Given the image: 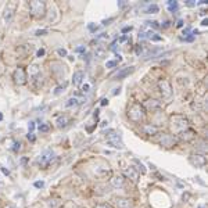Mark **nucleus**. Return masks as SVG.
<instances>
[{
    "label": "nucleus",
    "instance_id": "obj_1",
    "mask_svg": "<svg viewBox=\"0 0 208 208\" xmlns=\"http://www.w3.org/2000/svg\"><path fill=\"white\" fill-rule=\"evenodd\" d=\"M171 128L173 132L180 133L189 128V121L183 115H173L171 117Z\"/></svg>",
    "mask_w": 208,
    "mask_h": 208
},
{
    "label": "nucleus",
    "instance_id": "obj_2",
    "mask_svg": "<svg viewBox=\"0 0 208 208\" xmlns=\"http://www.w3.org/2000/svg\"><path fill=\"white\" fill-rule=\"evenodd\" d=\"M128 118L133 122H140L144 119V110L140 104H133L128 110Z\"/></svg>",
    "mask_w": 208,
    "mask_h": 208
},
{
    "label": "nucleus",
    "instance_id": "obj_3",
    "mask_svg": "<svg viewBox=\"0 0 208 208\" xmlns=\"http://www.w3.org/2000/svg\"><path fill=\"white\" fill-rule=\"evenodd\" d=\"M54 160H56L54 151H53V150H44V151H42V153L38 156L36 162H38L42 168H46V167H49V165L52 164Z\"/></svg>",
    "mask_w": 208,
    "mask_h": 208
},
{
    "label": "nucleus",
    "instance_id": "obj_4",
    "mask_svg": "<svg viewBox=\"0 0 208 208\" xmlns=\"http://www.w3.org/2000/svg\"><path fill=\"white\" fill-rule=\"evenodd\" d=\"M29 11L33 17L36 18H43L44 14H46V4L43 2H31L29 3Z\"/></svg>",
    "mask_w": 208,
    "mask_h": 208
},
{
    "label": "nucleus",
    "instance_id": "obj_5",
    "mask_svg": "<svg viewBox=\"0 0 208 208\" xmlns=\"http://www.w3.org/2000/svg\"><path fill=\"white\" fill-rule=\"evenodd\" d=\"M107 143L114 148H119V150L124 148V143L121 140V136H118L115 132H111V135L107 136Z\"/></svg>",
    "mask_w": 208,
    "mask_h": 208
},
{
    "label": "nucleus",
    "instance_id": "obj_6",
    "mask_svg": "<svg viewBox=\"0 0 208 208\" xmlns=\"http://www.w3.org/2000/svg\"><path fill=\"white\" fill-rule=\"evenodd\" d=\"M158 87H160V92H161L162 97L168 98L172 96V86H171V83L167 79H161V81L158 82Z\"/></svg>",
    "mask_w": 208,
    "mask_h": 208
},
{
    "label": "nucleus",
    "instance_id": "obj_7",
    "mask_svg": "<svg viewBox=\"0 0 208 208\" xmlns=\"http://www.w3.org/2000/svg\"><path fill=\"white\" fill-rule=\"evenodd\" d=\"M13 78H14V82L17 85H25L26 83V72H25V69L21 68V67H18V68L14 71Z\"/></svg>",
    "mask_w": 208,
    "mask_h": 208
},
{
    "label": "nucleus",
    "instance_id": "obj_8",
    "mask_svg": "<svg viewBox=\"0 0 208 208\" xmlns=\"http://www.w3.org/2000/svg\"><path fill=\"white\" fill-rule=\"evenodd\" d=\"M142 107H144L147 111H156V110H160V108L162 107V103L158 100H156V98H148V100H146L144 103H143Z\"/></svg>",
    "mask_w": 208,
    "mask_h": 208
},
{
    "label": "nucleus",
    "instance_id": "obj_9",
    "mask_svg": "<svg viewBox=\"0 0 208 208\" xmlns=\"http://www.w3.org/2000/svg\"><path fill=\"white\" fill-rule=\"evenodd\" d=\"M190 162L193 165H196V167L202 168L205 164H207V160H205V157L201 156V154H193V156L190 157Z\"/></svg>",
    "mask_w": 208,
    "mask_h": 208
},
{
    "label": "nucleus",
    "instance_id": "obj_10",
    "mask_svg": "<svg viewBox=\"0 0 208 208\" xmlns=\"http://www.w3.org/2000/svg\"><path fill=\"white\" fill-rule=\"evenodd\" d=\"M14 10H15V4L11 3L4 9V13H3V18L6 22H11L13 21V17H14Z\"/></svg>",
    "mask_w": 208,
    "mask_h": 208
},
{
    "label": "nucleus",
    "instance_id": "obj_11",
    "mask_svg": "<svg viewBox=\"0 0 208 208\" xmlns=\"http://www.w3.org/2000/svg\"><path fill=\"white\" fill-rule=\"evenodd\" d=\"M135 71V67H125V68H122L121 71H118V72L115 74V76L114 78L115 79H124V78H126V76H129L130 74Z\"/></svg>",
    "mask_w": 208,
    "mask_h": 208
},
{
    "label": "nucleus",
    "instance_id": "obj_12",
    "mask_svg": "<svg viewBox=\"0 0 208 208\" xmlns=\"http://www.w3.org/2000/svg\"><path fill=\"white\" fill-rule=\"evenodd\" d=\"M117 207L118 208H133V202L130 198H125V197H118L115 198Z\"/></svg>",
    "mask_w": 208,
    "mask_h": 208
},
{
    "label": "nucleus",
    "instance_id": "obj_13",
    "mask_svg": "<svg viewBox=\"0 0 208 208\" xmlns=\"http://www.w3.org/2000/svg\"><path fill=\"white\" fill-rule=\"evenodd\" d=\"M160 143H161L162 146H165V147H172V146L176 144V139L171 135H162Z\"/></svg>",
    "mask_w": 208,
    "mask_h": 208
},
{
    "label": "nucleus",
    "instance_id": "obj_14",
    "mask_svg": "<svg viewBox=\"0 0 208 208\" xmlns=\"http://www.w3.org/2000/svg\"><path fill=\"white\" fill-rule=\"evenodd\" d=\"M178 136H179L180 140H186V142H189V140H191V139L196 136V132H194L193 129H190V128H187L186 130H183V132L178 133Z\"/></svg>",
    "mask_w": 208,
    "mask_h": 208
},
{
    "label": "nucleus",
    "instance_id": "obj_15",
    "mask_svg": "<svg viewBox=\"0 0 208 208\" xmlns=\"http://www.w3.org/2000/svg\"><path fill=\"white\" fill-rule=\"evenodd\" d=\"M85 79V74L83 71H76L75 74H74L72 76V83L75 85V86H79V85L82 83V81Z\"/></svg>",
    "mask_w": 208,
    "mask_h": 208
},
{
    "label": "nucleus",
    "instance_id": "obj_16",
    "mask_svg": "<svg viewBox=\"0 0 208 208\" xmlns=\"http://www.w3.org/2000/svg\"><path fill=\"white\" fill-rule=\"evenodd\" d=\"M125 183V179L121 176V175H118V176H114L113 179H111V186L113 187H122Z\"/></svg>",
    "mask_w": 208,
    "mask_h": 208
},
{
    "label": "nucleus",
    "instance_id": "obj_17",
    "mask_svg": "<svg viewBox=\"0 0 208 208\" xmlns=\"http://www.w3.org/2000/svg\"><path fill=\"white\" fill-rule=\"evenodd\" d=\"M143 130H144V133L148 136H154L158 133V128L153 126V125H144V126H143Z\"/></svg>",
    "mask_w": 208,
    "mask_h": 208
},
{
    "label": "nucleus",
    "instance_id": "obj_18",
    "mask_svg": "<svg viewBox=\"0 0 208 208\" xmlns=\"http://www.w3.org/2000/svg\"><path fill=\"white\" fill-rule=\"evenodd\" d=\"M125 173H126L128 176H129V179H132L133 182H137L139 173L136 172V169H135V168H132V167H130V168H128V169H126V172H125Z\"/></svg>",
    "mask_w": 208,
    "mask_h": 208
},
{
    "label": "nucleus",
    "instance_id": "obj_19",
    "mask_svg": "<svg viewBox=\"0 0 208 208\" xmlns=\"http://www.w3.org/2000/svg\"><path fill=\"white\" fill-rule=\"evenodd\" d=\"M158 10H160V7L157 4H148L147 7H144L146 14H156V13H158Z\"/></svg>",
    "mask_w": 208,
    "mask_h": 208
},
{
    "label": "nucleus",
    "instance_id": "obj_20",
    "mask_svg": "<svg viewBox=\"0 0 208 208\" xmlns=\"http://www.w3.org/2000/svg\"><path fill=\"white\" fill-rule=\"evenodd\" d=\"M28 72H29V76H35L40 72V68H39L38 65H31L28 69Z\"/></svg>",
    "mask_w": 208,
    "mask_h": 208
},
{
    "label": "nucleus",
    "instance_id": "obj_21",
    "mask_svg": "<svg viewBox=\"0 0 208 208\" xmlns=\"http://www.w3.org/2000/svg\"><path fill=\"white\" fill-rule=\"evenodd\" d=\"M79 103H81V101H79L78 98L72 97V98H69V100L65 103V107H76V106H78Z\"/></svg>",
    "mask_w": 208,
    "mask_h": 208
},
{
    "label": "nucleus",
    "instance_id": "obj_22",
    "mask_svg": "<svg viewBox=\"0 0 208 208\" xmlns=\"http://www.w3.org/2000/svg\"><path fill=\"white\" fill-rule=\"evenodd\" d=\"M67 122H68V118H67V117H60V118L57 119V125H58V128L65 126Z\"/></svg>",
    "mask_w": 208,
    "mask_h": 208
},
{
    "label": "nucleus",
    "instance_id": "obj_23",
    "mask_svg": "<svg viewBox=\"0 0 208 208\" xmlns=\"http://www.w3.org/2000/svg\"><path fill=\"white\" fill-rule=\"evenodd\" d=\"M61 205V201L60 200H50L49 201V208H58Z\"/></svg>",
    "mask_w": 208,
    "mask_h": 208
},
{
    "label": "nucleus",
    "instance_id": "obj_24",
    "mask_svg": "<svg viewBox=\"0 0 208 208\" xmlns=\"http://www.w3.org/2000/svg\"><path fill=\"white\" fill-rule=\"evenodd\" d=\"M168 9H169V11H176L178 10V3L176 2H168Z\"/></svg>",
    "mask_w": 208,
    "mask_h": 208
},
{
    "label": "nucleus",
    "instance_id": "obj_25",
    "mask_svg": "<svg viewBox=\"0 0 208 208\" xmlns=\"http://www.w3.org/2000/svg\"><path fill=\"white\" fill-rule=\"evenodd\" d=\"M117 61L115 60H111V61H107V64H106V67H107V68H114V67H117Z\"/></svg>",
    "mask_w": 208,
    "mask_h": 208
},
{
    "label": "nucleus",
    "instance_id": "obj_26",
    "mask_svg": "<svg viewBox=\"0 0 208 208\" xmlns=\"http://www.w3.org/2000/svg\"><path fill=\"white\" fill-rule=\"evenodd\" d=\"M146 24H148L150 26H153L154 29H158L160 28V25H158V22H157V21H147Z\"/></svg>",
    "mask_w": 208,
    "mask_h": 208
},
{
    "label": "nucleus",
    "instance_id": "obj_27",
    "mask_svg": "<svg viewBox=\"0 0 208 208\" xmlns=\"http://www.w3.org/2000/svg\"><path fill=\"white\" fill-rule=\"evenodd\" d=\"M39 130H40V132H47V130H49V125L40 124V125H39Z\"/></svg>",
    "mask_w": 208,
    "mask_h": 208
},
{
    "label": "nucleus",
    "instance_id": "obj_28",
    "mask_svg": "<svg viewBox=\"0 0 208 208\" xmlns=\"http://www.w3.org/2000/svg\"><path fill=\"white\" fill-rule=\"evenodd\" d=\"M35 35H38V36H42V35H47V29H38V31L35 32Z\"/></svg>",
    "mask_w": 208,
    "mask_h": 208
},
{
    "label": "nucleus",
    "instance_id": "obj_29",
    "mask_svg": "<svg viewBox=\"0 0 208 208\" xmlns=\"http://www.w3.org/2000/svg\"><path fill=\"white\" fill-rule=\"evenodd\" d=\"M183 35H186V36H189V35L191 36V35H193V33H191V28H190V26H187V28L183 29ZM193 36H194V35H193Z\"/></svg>",
    "mask_w": 208,
    "mask_h": 208
},
{
    "label": "nucleus",
    "instance_id": "obj_30",
    "mask_svg": "<svg viewBox=\"0 0 208 208\" xmlns=\"http://www.w3.org/2000/svg\"><path fill=\"white\" fill-rule=\"evenodd\" d=\"M44 54H46V50L44 49H39L38 52H36V56H38V57H43Z\"/></svg>",
    "mask_w": 208,
    "mask_h": 208
},
{
    "label": "nucleus",
    "instance_id": "obj_31",
    "mask_svg": "<svg viewBox=\"0 0 208 208\" xmlns=\"http://www.w3.org/2000/svg\"><path fill=\"white\" fill-rule=\"evenodd\" d=\"M57 53H58V56H61V57H65L67 56V50L65 49H58Z\"/></svg>",
    "mask_w": 208,
    "mask_h": 208
},
{
    "label": "nucleus",
    "instance_id": "obj_32",
    "mask_svg": "<svg viewBox=\"0 0 208 208\" xmlns=\"http://www.w3.org/2000/svg\"><path fill=\"white\" fill-rule=\"evenodd\" d=\"M28 129H29V133L33 132V129H35V122H33V121H31V122L28 124Z\"/></svg>",
    "mask_w": 208,
    "mask_h": 208
},
{
    "label": "nucleus",
    "instance_id": "obj_33",
    "mask_svg": "<svg viewBox=\"0 0 208 208\" xmlns=\"http://www.w3.org/2000/svg\"><path fill=\"white\" fill-rule=\"evenodd\" d=\"M87 28H89V31H92V32L97 31V25H94V24H89V25H87Z\"/></svg>",
    "mask_w": 208,
    "mask_h": 208
},
{
    "label": "nucleus",
    "instance_id": "obj_34",
    "mask_svg": "<svg viewBox=\"0 0 208 208\" xmlns=\"http://www.w3.org/2000/svg\"><path fill=\"white\" fill-rule=\"evenodd\" d=\"M94 208H113L110 204H97L94 205Z\"/></svg>",
    "mask_w": 208,
    "mask_h": 208
},
{
    "label": "nucleus",
    "instance_id": "obj_35",
    "mask_svg": "<svg viewBox=\"0 0 208 208\" xmlns=\"http://www.w3.org/2000/svg\"><path fill=\"white\" fill-rule=\"evenodd\" d=\"M89 89H90V85L89 83H86V85H83V86H82V92H83V93H87V92H89Z\"/></svg>",
    "mask_w": 208,
    "mask_h": 208
},
{
    "label": "nucleus",
    "instance_id": "obj_36",
    "mask_svg": "<svg viewBox=\"0 0 208 208\" xmlns=\"http://www.w3.org/2000/svg\"><path fill=\"white\" fill-rule=\"evenodd\" d=\"M43 186H44V182H43V180H40V182H35V187L40 189V187H43Z\"/></svg>",
    "mask_w": 208,
    "mask_h": 208
},
{
    "label": "nucleus",
    "instance_id": "obj_37",
    "mask_svg": "<svg viewBox=\"0 0 208 208\" xmlns=\"http://www.w3.org/2000/svg\"><path fill=\"white\" fill-rule=\"evenodd\" d=\"M151 40H156V42H160L161 40V36H157L156 33L153 35V36H151Z\"/></svg>",
    "mask_w": 208,
    "mask_h": 208
},
{
    "label": "nucleus",
    "instance_id": "obj_38",
    "mask_svg": "<svg viewBox=\"0 0 208 208\" xmlns=\"http://www.w3.org/2000/svg\"><path fill=\"white\" fill-rule=\"evenodd\" d=\"M75 52H76V53H82V52H85V46H79V47H76Z\"/></svg>",
    "mask_w": 208,
    "mask_h": 208
},
{
    "label": "nucleus",
    "instance_id": "obj_39",
    "mask_svg": "<svg viewBox=\"0 0 208 208\" xmlns=\"http://www.w3.org/2000/svg\"><path fill=\"white\" fill-rule=\"evenodd\" d=\"M186 4H187L189 7H193V6H196V3H194L193 0H187V2H186Z\"/></svg>",
    "mask_w": 208,
    "mask_h": 208
},
{
    "label": "nucleus",
    "instance_id": "obj_40",
    "mask_svg": "<svg viewBox=\"0 0 208 208\" xmlns=\"http://www.w3.org/2000/svg\"><path fill=\"white\" fill-rule=\"evenodd\" d=\"M28 140H31V142H35V136H33V133H28Z\"/></svg>",
    "mask_w": 208,
    "mask_h": 208
},
{
    "label": "nucleus",
    "instance_id": "obj_41",
    "mask_svg": "<svg viewBox=\"0 0 208 208\" xmlns=\"http://www.w3.org/2000/svg\"><path fill=\"white\" fill-rule=\"evenodd\" d=\"M15 147H13V150H14V151H18V150H20V148H21V144H20V143H15Z\"/></svg>",
    "mask_w": 208,
    "mask_h": 208
},
{
    "label": "nucleus",
    "instance_id": "obj_42",
    "mask_svg": "<svg viewBox=\"0 0 208 208\" xmlns=\"http://www.w3.org/2000/svg\"><path fill=\"white\" fill-rule=\"evenodd\" d=\"M129 31H132V26H125V28H122V32H129Z\"/></svg>",
    "mask_w": 208,
    "mask_h": 208
},
{
    "label": "nucleus",
    "instance_id": "obj_43",
    "mask_svg": "<svg viewBox=\"0 0 208 208\" xmlns=\"http://www.w3.org/2000/svg\"><path fill=\"white\" fill-rule=\"evenodd\" d=\"M201 25L202 26H207L208 25V18H204V20L201 21Z\"/></svg>",
    "mask_w": 208,
    "mask_h": 208
},
{
    "label": "nucleus",
    "instance_id": "obj_44",
    "mask_svg": "<svg viewBox=\"0 0 208 208\" xmlns=\"http://www.w3.org/2000/svg\"><path fill=\"white\" fill-rule=\"evenodd\" d=\"M176 26H178V28H182V26H183V21H182V20H179V21H178Z\"/></svg>",
    "mask_w": 208,
    "mask_h": 208
},
{
    "label": "nucleus",
    "instance_id": "obj_45",
    "mask_svg": "<svg viewBox=\"0 0 208 208\" xmlns=\"http://www.w3.org/2000/svg\"><path fill=\"white\" fill-rule=\"evenodd\" d=\"M107 104H108L107 98H103V100H101V106H107Z\"/></svg>",
    "mask_w": 208,
    "mask_h": 208
},
{
    "label": "nucleus",
    "instance_id": "obj_46",
    "mask_svg": "<svg viewBox=\"0 0 208 208\" xmlns=\"http://www.w3.org/2000/svg\"><path fill=\"white\" fill-rule=\"evenodd\" d=\"M2 172H3V173H4V175H9V173H10V172H9V171H7V169H6V168H2Z\"/></svg>",
    "mask_w": 208,
    "mask_h": 208
},
{
    "label": "nucleus",
    "instance_id": "obj_47",
    "mask_svg": "<svg viewBox=\"0 0 208 208\" xmlns=\"http://www.w3.org/2000/svg\"><path fill=\"white\" fill-rule=\"evenodd\" d=\"M162 26H164V28H168V26H169V21H165L164 25H162Z\"/></svg>",
    "mask_w": 208,
    "mask_h": 208
},
{
    "label": "nucleus",
    "instance_id": "obj_48",
    "mask_svg": "<svg viewBox=\"0 0 208 208\" xmlns=\"http://www.w3.org/2000/svg\"><path fill=\"white\" fill-rule=\"evenodd\" d=\"M125 40H126V36H122V38L119 39V42H125Z\"/></svg>",
    "mask_w": 208,
    "mask_h": 208
},
{
    "label": "nucleus",
    "instance_id": "obj_49",
    "mask_svg": "<svg viewBox=\"0 0 208 208\" xmlns=\"http://www.w3.org/2000/svg\"><path fill=\"white\" fill-rule=\"evenodd\" d=\"M2 119H3V114L0 113V121H2Z\"/></svg>",
    "mask_w": 208,
    "mask_h": 208
},
{
    "label": "nucleus",
    "instance_id": "obj_50",
    "mask_svg": "<svg viewBox=\"0 0 208 208\" xmlns=\"http://www.w3.org/2000/svg\"><path fill=\"white\" fill-rule=\"evenodd\" d=\"M198 208H202V207H201V205H200V207H198Z\"/></svg>",
    "mask_w": 208,
    "mask_h": 208
}]
</instances>
